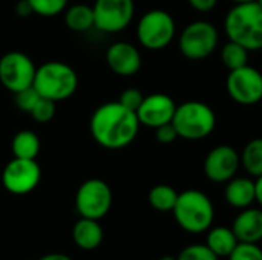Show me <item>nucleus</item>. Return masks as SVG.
I'll return each mask as SVG.
<instances>
[{"instance_id":"e433bc0d","label":"nucleus","mask_w":262,"mask_h":260,"mask_svg":"<svg viewBox=\"0 0 262 260\" xmlns=\"http://www.w3.org/2000/svg\"><path fill=\"white\" fill-rule=\"evenodd\" d=\"M160 260H177V257H172V256H164V257H161Z\"/></svg>"},{"instance_id":"4c0bfd02","label":"nucleus","mask_w":262,"mask_h":260,"mask_svg":"<svg viewBox=\"0 0 262 260\" xmlns=\"http://www.w3.org/2000/svg\"><path fill=\"white\" fill-rule=\"evenodd\" d=\"M255 2H256V3H258V5L262 8V0H255Z\"/></svg>"},{"instance_id":"7ed1b4c3","label":"nucleus","mask_w":262,"mask_h":260,"mask_svg":"<svg viewBox=\"0 0 262 260\" xmlns=\"http://www.w3.org/2000/svg\"><path fill=\"white\" fill-rule=\"evenodd\" d=\"M172 213L177 224L190 234L206 233L215 219V207L210 198L196 188L178 193V199Z\"/></svg>"},{"instance_id":"c85d7f7f","label":"nucleus","mask_w":262,"mask_h":260,"mask_svg":"<svg viewBox=\"0 0 262 260\" xmlns=\"http://www.w3.org/2000/svg\"><path fill=\"white\" fill-rule=\"evenodd\" d=\"M14 97H15V106L21 110V112H31L32 110V107L37 104V101L40 100V95H38V92L31 86V87H28V89H23V90H20V92H17V93H14Z\"/></svg>"},{"instance_id":"bb28decb","label":"nucleus","mask_w":262,"mask_h":260,"mask_svg":"<svg viewBox=\"0 0 262 260\" xmlns=\"http://www.w3.org/2000/svg\"><path fill=\"white\" fill-rule=\"evenodd\" d=\"M177 260H220V257L210 251L207 245L203 244H193L186 247L180 254Z\"/></svg>"},{"instance_id":"2eb2a0df","label":"nucleus","mask_w":262,"mask_h":260,"mask_svg":"<svg viewBox=\"0 0 262 260\" xmlns=\"http://www.w3.org/2000/svg\"><path fill=\"white\" fill-rule=\"evenodd\" d=\"M106 63L115 75L132 77L141 69L143 58L138 48L132 43L115 41L106 51Z\"/></svg>"},{"instance_id":"c9c22d12","label":"nucleus","mask_w":262,"mask_h":260,"mask_svg":"<svg viewBox=\"0 0 262 260\" xmlns=\"http://www.w3.org/2000/svg\"><path fill=\"white\" fill-rule=\"evenodd\" d=\"M235 5H238V3H249V2H255V0H232Z\"/></svg>"},{"instance_id":"a211bd4d","label":"nucleus","mask_w":262,"mask_h":260,"mask_svg":"<svg viewBox=\"0 0 262 260\" xmlns=\"http://www.w3.org/2000/svg\"><path fill=\"white\" fill-rule=\"evenodd\" d=\"M74 242L81 250H95L101 245L104 233L100 225V221L89 219V218H80L72 230Z\"/></svg>"},{"instance_id":"412c9836","label":"nucleus","mask_w":262,"mask_h":260,"mask_svg":"<svg viewBox=\"0 0 262 260\" xmlns=\"http://www.w3.org/2000/svg\"><path fill=\"white\" fill-rule=\"evenodd\" d=\"M64 23L74 32H86L95 28L94 9L84 3H75L64 9Z\"/></svg>"},{"instance_id":"39448f33","label":"nucleus","mask_w":262,"mask_h":260,"mask_svg":"<svg viewBox=\"0 0 262 260\" xmlns=\"http://www.w3.org/2000/svg\"><path fill=\"white\" fill-rule=\"evenodd\" d=\"M178 136L187 141H200L207 138L216 127V115L213 109L203 101H186L175 109L172 118Z\"/></svg>"},{"instance_id":"aec40b11","label":"nucleus","mask_w":262,"mask_h":260,"mask_svg":"<svg viewBox=\"0 0 262 260\" xmlns=\"http://www.w3.org/2000/svg\"><path fill=\"white\" fill-rule=\"evenodd\" d=\"M40 149H41V144H40L38 135L28 129L17 132L11 141V152L14 158L37 159Z\"/></svg>"},{"instance_id":"f8f14e48","label":"nucleus","mask_w":262,"mask_h":260,"mask_svg":"<svg viewBox=\"0 0 262 260\" xmlns=\"http://www.w3.org/2000/svg\"><path fill=\"white\" fill-rule=\"evenodd\" d=\"M41 169L35 159L12 158L2 172V184L11 195H28L37 188Z\"/></svg>"},{"instance_id":"a878e982","label":"nucleus","mask_w":262,"mask_h":260,"mask_svg":"<svg viewBox=\"0 0 262 260\" xmlns=\"http://www.w3.org/2000/svg\"><path fill=\"white\" fill-rule=\"evenodd\" d=\"M55 110H57V103L40 97V100L32 107L29 115L32 116L34 121H37L40 124H46V123H49L55 116Z\"/></svg>"},{"instance_id":"9d476101","label":"nucleus","mask_w":262,"mask_h":260,"mask_svg":"<svg viewBox=\"0 0 262 260\" xmlns=\"http://www.w3.org/2000/svg\"><path fill=\"white\" fill-rule=\"evenodd\" d=\"M95 28L104 34H118L134 20V0H95L92 5Z\"/></svg>"},{"instance_id":"473e14b6","label":"nucleus","mask_w":262,"mask_h":260,"mask_svg":"<svg viewBox=\"0 0 262 260\" xmlns=\"http://www.w3.org/2000/svg\"><path fill=\"white\" fill-rule=\"evenodd\" d=\"M15 11H17V14H18L20 17H28V15L34 14V12H32V8H31V5H29L28 0H20V2L17 3V6H15Z\"/></svg>"},{"instance_id":"72a5a7b5","label":"nucleus","mask_w":262,"mask_h":260,"mask_svg":"<svg viewBox=\"0 0 262 260\" xmlns=\"http://www.w3.org/2000/svg\"><path fill=\"white\" fill-rule=\"evenodd\" d=\"M255 193H256V202L262 208V176L255 179Z\"/></svg>"},{"instance_id":"7c9ffc66","label":"nucleus","mask_w":262,"mask_h":260,"mask_svg":"<svg viewBox=\"0 0 262 260\" xmlns=\"http://www.w3.org/2000/svg\"><path fill=\"white\" fill-rule=\"evenodd\" d=\"M155 138L161 144H170L180 136H178V132H177L175 126L172 123H167V124H163V126L155 129Z\"/></svg>"},{"instance_id":"20e7f679","label":"nucleus","mask_w":262,"mask_h":260,"mask_svg":"<svg viewBox=\"0 0 262 260\" xmlns=\"http://www.w3.org/2000/svg\"><path fill=\"white\" fill-rule=\"evenodd\" d=\"M32 87L41 98L60 103L69 100L78 89V75L64 61H46L35 70Z\"/></svg>"},{"instance_id":"423d86ee","label":"nucleus","mask_w":262,"mask_h":260,"mask_svg":"<svg viewBox=\"0 0 262 260\" xmlns=\"http://www.w3.org/2000/svg\"><path fill=\"white\" fill-rule=\"evenodd\" d=\"M177 34V25L170 12L164 9H150L141 15L137 25V38L149 51L167 48Z\"/></svg>"},{"instance_id":"9b49d317","label":"nucleus","mask_w":262,"mask_h":260,"mask_svg":"<svg viewBox=\"0 0 262 260\" xmlns=\"http://www.w3.org/2000/svg\"><path fill=\"white\" fill-rule=\"evenodd\" d=\"M230 98L241 106H255L262 101V74L253 66L230 70L226 80Z\"/></svg>"},{"instance_id":"c756f323","label":"nucleus","mask_w":262,"mask_h":260,"mask_svg":"<svg viewBox=\"0 0 262 260\" xmlns=\"http://www.w3.org/2000/svg\"><path fill=\"white\" fill-rule=\"evenodd\" d=\"M143 100H144V95H143V92H141L140 89H137V87H129V89L123 90L121 95H120V98H118V101H120L124 107H127V109H130V110H134V112L138 110V107L141 106Z\"/></svg>"},{"instance_id":"ddd939ff","label":"nucleus","mask_w":262,"mask_h":260,"mask_svg":"<svg viewBox=\"0 0 262 260\" xmlns=\"http://www.w3.org/2000/svg\"><path fill=\"white\" fill-rule=\"evenodd\" d=\"M241 166V156L232 146L221 144L213 147L204 159V173L209 181L226 184L236 176Z\"/></svg>"},{"instance_id":"6e6552de","label":"nucleus","mask_w":262,"mask_h":260,"mask_svg":"<svg viewBox=\"0 0 262 260\" xmlns=\"http://www.w3.org/2000/svg\"><path fill=\"white\" fill-rule=\"evenodd\" d=\"M114 195L111 185L98 178L84 181L75 195V208L81 218L103 219L112 207Z\"/></svg>"},{"instance_id":"b1692460","label":"nucleus","mask_w":262,"mask_h":260,"mask_svg":"<svg viewBox=\"0 0 262 260\" xmlns=\"http://www.w3.org/2000/svg\"><path fill=\"white\" fill-rule=\"evenodd\" d=\"M249 52L244 46L229 40L227 44L223 46L221 51V61L224 64V67H227L229 70H235L239 69L246 64H249Z\"/></svg>"},{"instance_id":"f704fd0d","label":"nucleus","mask_w":262,"mask_h":260,"mask_svg":"<svg viewBox=\"0 0 262 260\" xmlns=\"http://www.w3.org/2000/svg\"><path fill=\"white\" fill-rule=\"evenodd\" d=\"M38 260H72L69 256L63 254V253H49L43 257H40Z\"/></svg>"},{"instance_id":"f257e3e1","label":"nucleus","mask_w":262,"mask_h":260,"mask_svg":"<svg viewBox=\"0 0 262 260\" xmlns=\"http://www.w3.org/2000/svg\"><path fill=\"white\" fill-rule=\"evenodd\" d=\"M140 126L137 112L124 107L120 101H111L94 110L89 130L94 141L103 149L120 150L135 141Z\"/></svg>"},{"instance_id":"1a4fd4ad","label":"nucleus","mask_w":262,"mask_h":260,"mask_svg":"<svg viewBox=\"0 0 262 260\" xmlns=\"http://www.w3.org/2000/svg\"><path fill=\"white\" fill-rule=\"evenodd\" d=\"M35 70L37 66L25 52L9 51L0 58V83L12 93L31 87Z\"/></svg>"},{"instance_id":"f03ea898","label":"nucleus","mask_w":262,"mask_h":260,"mask_svg":"<svg viewBox=\"0 0 262 260\" xmlns=\"http://www.w3.org/2000/svg\"><path fill=\"white\" fill-rule=\"evenodd\" d=\"M224 29L229 40L247 51L262 49V8L256 2L238 3L226 15Z\"/></svg>"},{"instance_id":"cd10ccee","label":"nucleus","mask_w":262,"mask_h":260,"mask_svg":"<svg viewBox=\"0 0 262 260\" xmlns=\"http://www.w3.org/2000/svg\"><path fill=\"white\" fill-rule=\"evenodd\" d=\"M229 260H262V248L258 244H246L239 242L232 254L227 257Z\"/></svg>"},{"instance_id":"4468645a","label":"nucleus","mask_w":262,"mask_h":260,"mask_svg":"<svg viewBox=\"0 0 262 260\" xmlns=\"http://www.w3.org/2000/svg\"><path fill=\"white\" fill-rule=\"evenodd\" d=\"M177 104L172 97L166 93H150L144 97L141 106L137 110V116L141 126L157 129L163 124L172 123Z\"/></svg>"},{"instance_id":"0eeeda50","label":"nucleus","mask_w":262,"mask_h":260,"mask_svg":"<svg viewBox=\"0 0 262 260\" xmlns=\"http://www.w3.org/2000/svg\"><path fill=\"white\" fill-rule=\"evenodd\" d=\"M218 41V29L207 20H196L180 34V51L189 60H204L213 54Z\"/></svg>"},{"instance_id":"6ab92c4d","label":"nucleus","mask_w":262,"mask_h":260,"mask_svg":"<svg viewBox=\"0 0 262 260\" xmlns=\"http://www.w3.org/2000/svg\"><path fill=\"white\" fill-rule=\"evenodd\" d=\"M239 244L236 234L233 233L232 228L227 227H210L207 230V241L206 245L213 251L220 259L229 257L232 251L236 248Z\"/></svg>"},{"instance_id":"5701e85b","label":"nucleus","mask_w":262,"mask_h":260,"mask_svg":"<svg viewBox=\"0 0 262 260\" xmlns=\"http://www.w3.org/2000/svg\"><path fill=\"white\" fill-rule=\"evenodd\" d=\"M147 199L152 208L161 213H167L173 210L178 199V192L167 184H158L150 188Z\"/></svg>"},{"instance_id":"393cba45","label":"nucleus","mask_w":262,"mask_h":260,"mask_svg":"<svg viewBox=\"0 0 262 260\" xmlns=\"http://www.w3.org/2000/svg\"><path fill=\"white\" fill-rule=\"evenodd\" d=\"M32 12L40 17H57L64 12L69 0H28Z\"/></svg>"},{"instance_id":"2f4dec72","label":"nucleus","mask_w":262,"mask_h":260,"mask_svg":"<svg viewBox=\"0 0 262 260\" xmlns=\"http://www.w3.org/2000/svg\"><path fill=\"white\" fill-rule=\"evenodd\" d=\"M187 3L198 12H209L218 5V0H187Z\"/></svg>"},{"instance_id":"4be33fe9","label":"nucleus","mask_w":262,"mask_h":260,"mask_svg":"<svg viewBox=\"0 0 262 260\" xmlns=\"http://www.w3.org/2000/svg\"><path fill=\"white\" fill-rule=\"evenodd\" d=\"M241 166L252 178L262 176V138L250 139L241 153Z\"/></svg>"},{"instance_id":"f3484780","label":"nucleus","mask_w":262,"mask_h":260,"mask_svg":"<svg viewBox=\"0 0 262 260\" xmlns=\"http://www.w3.org/2000/svg\"><path fill=\"white\" fill-rule=\"evenodd\" d=\"M224 198L227 204L233 208L244 210L256 202L255 181L246 176H235L226 182Z\"/></svg>"},{"instance_id":"dca6fc26","label":"nucleus","mask_w":262,"mask_h":260,"mask_svg":"<svg viewBox=\"0 0 262 260\" xmlns=\"http://www.w3.org/2000/svg\"><path fill=\"white\" fill-rule=\"evenodd\" d=\"M239 242L259 244L262 241V208L247 207L239 211L232 225Z\"/></svg>"}]
</instances>
